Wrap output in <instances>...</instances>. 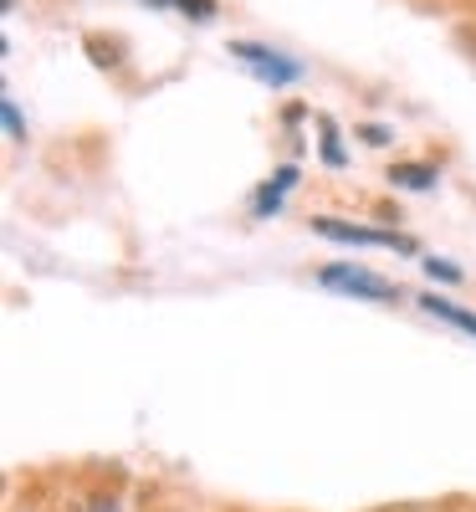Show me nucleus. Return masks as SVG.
I'll return each instance as SVG.
<instances>
[{"label": "nucleus", "instance_id": "2", "mask_svg": "<svg viewBox=\"0 0 476 512\" xmlns=\"http://www.w3.org/2000/svg\"><path fill=\"white\" fill-rule=\"evenodd\" d=\"M231 57H236V62H246L262 82H272V88H287V82H297V77H302V67H297V62L277 57L272 47H256V41H231Z\"/></svg>", "mask_w": 476, "mask_h": 512}, {"label": "nucleus", "instance_id": "5", "mask_svg": "<svg viewBox=\"0 0 476 512\" xmlns=\"http://www.w3.org/2000/svg\"><path fill=\"white\" fill-rule=\"evenodd\" d=\"M420 308H425V313H436V318H446V323H456V328H466V333H476V313L446 303V297H420Z\"/></svg>", "mask_w": 476, "mask_h": 512}, {"label": "nucleus", "instance_id": "9", "mask_svg": "<svg viewBox=\"0 0 476 512\" xmlns=\"http://www.w3.org/2000/svg\"><path fill=\"white\" fill-rule=\"evenodd\" d=\"M0 113H6V128H11V139H26V123H21L16 103H6V108H0Z\"/></svg>", "mask_w": 476, "mask_h": 512}, {"label": "nucleus", "instance_id": "7", "mask_svg": "<svg viewBox=\"0 0 476 512\" xmlns=\"http://www.w3.org/2000/svg\"><path fill=\"white\" fill-rule=\"evenodd\" d=\"M164 6H180L190 21H210L215 16V0H164Z\"/></svg>", "mask_w": 476, "mask_h": 512}, {"label": "nucleus", "instance_id": "6", "mask_svg": "<svg viewBox=\"0 0 476 512\" xmlns=\"http://www.w3.org/2000/svg\"><path fill=\"white\" fill-rule=\"evenodd\" d=\"M389 175H395V185H405V190H430L436 185V169L430 164H395Z\"/></svg>", "mask_w": 476, "mask_h": 512}, {"label": "nucleus", "instance_id": "10", "mask_svg": "<svg viewBox=\"0 0 476 512\" xmlns=\"http://www.w3.org/2000/svg\"><path fill=\"white\" fill-rule=\"evenodd\" d=\"M159 6H164V0H159Z\"/></svg>", "mask_w": 476, "mask_h": 512}, {"label": "nucleus", "instance_id": "8", "mask_svg": "<svg viewBox=\"0 0 476 512\" xmlns=\"http://www.w3.org/2000/svg\"><path fill=\"white\" fill-rule=\"evenodd\" d=\"M425 272H430V277H441V282H456V277H461L451 262H436V256H425Z\"/></svg>", "mask_w": 476, "mask_h": 512}, {"label": "nucleus", "instance_id": "3", "mask_svg": "<svg viewBox=\"0 0 476 512\" xmlns=\"http://www.w3.org/2000/svg\"><path fill=\"white\" fill-rule=\"evenodd\" d=\"M318 236L328 241H349V246H389V251H415L410 236H395V231H369V226H349V221H313Z\"/></svg>", "mask_w": 476, "mask_h": 512}, {"label": "nucleus", "instance_id": "1", "mask_svg": "<svg viewBox=\"0 0 476 512\" xmlns=\"http://www.w3.org/2000/svg\"><path fill=\"white\" fill-rule=\"evenodd\" d=\"M318 282H323V287H338V292H354V297H369V303H395V297H400L384 277H374V272H364V267H343V262L323 267Z\"/></svg>", "mask_w": 476, "mask_h": 512}, {"label": "nucleus", "instance_id": "4", "mask_svg": "<svg viewBox=\"0 0 476 512\" xmlns=\"http://www.w3.org/2000/svg\"><path fill=\"white\" fill-rule=\"evenodd\" d=\"M297 185V169H277V180L256 190V216H272V210L282 205V195Z\"/></svg>", "mask_w": 476, "mask_h": 512}]
</instances>
